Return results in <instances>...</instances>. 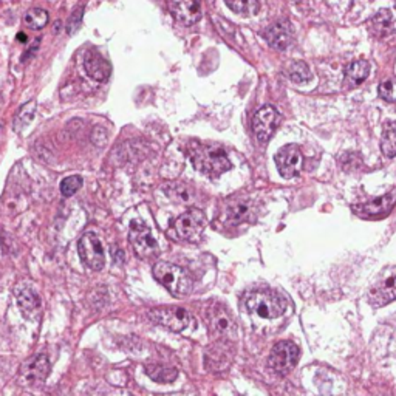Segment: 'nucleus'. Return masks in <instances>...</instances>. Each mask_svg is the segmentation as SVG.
Segmentation results:
<instances>
[{
	"label": "nucleus",
	"mask_w": 396,
	"mask_h": 396,
	"mask_svg": "<svg viewBox=\"0 0 396 396\" xmlns=\"http://www.w3.org/2000/svg\"><path fill=\"white\" fill-rule=\"evenodd\" d=\"M396 203V194H385L379 198H373L362 204H356L354 211L361 217H381L390 212Z\"/></svg>",
	"instance_id": "dca6fc26"
},
{
	"label": "nucleus",
	"mask_w": 396,
	"mask_h": 396,
	"mask_svg": "<svg viewBox=\"0 0 396 396\" xmlns=\"http://www.w3.org/2000/svg\"><path fill=\"white\" fill-rule=\"evenodd\" d=\"M154 277L173 296H185L192 290V280L189 274L183 268L169 262H158L154 266Z\"/></svg>",
	"instance_id": "f03ea898"
},
{
	"label": "nucleus",
	"mask_w": 396,
	"mask_h": 396,
	"mask_svg": "<svg viewBox=\"0 0 396 396\" xmlns=\"http://www.w3.org/2000/svg\"><path fill=\"white\" fill-rule=\"evenodd\" d=\"M84 68L85 73L98 82L107 81L110 75H112V67H110L109 61L94 50H89L85 53Z\"/></svg>",
	"instance_id": "2eb2a0df"
},
{
	"label": "nucleus",
	"mask_w": 396,
	"mask_h": 396,
	"mask_svg": "<svg viewBox=\"0 0 396 396\" xmlns=\"http://www.w3.org/2000/svg\"><path fill=\"white\" fill-rule=\"evenodd\" d=\"M292 37H295V30H292V25L288 20L276 22L274 25L265 31V39L269 47L279 51L288 49L292 44Z\"/></svg>",
	"instance_id": "4468645a"
},
{
	"label": "nucleus",
	"mask_w": 396,
	"mask_h": 396,
	"mask_svg": "<svg viewBox=\"0 0 396 396\" xmlns=\"http://www.w3.org/2000/svg\"><path fill=\"white\" fill-rule=\"evenodd\" d=\"M50 373V362L45 354H36L22 364L19 383L25 387L41 385Z\"/></svg>",
	"instance_id": "6e6552de"
},
{
	"label": "nucleus",
	"mask_w": 396,
	"mask_h": 396,
	"mask_svg": "<svg viewBox=\"0 0 396 396\" xmlns=\"http://www.w3.org/2000/svg\"><path fill=\"white\" fill-rule=\"evenodd\" d=\"M166 192L181 203L192 202V191L191 187H187L186 185H171L168 189H166Z\"/></svg>",
	"instance_id": "cd10ccee"
},
{
	"label": "nucleus",
	"mask_w": 396,
	"mask_h": 396,
	"mask_svg": "<svg viewBox=\"0 0 396 396\" xmlns=\"http://www.w3.org/2000/svg\"><path fill=\"white\" fill-rule=\"evenodd\" d=\"M149 318L156 322L158 326H163L177 333L186 330L192 322V316L185 308L180 307L155 308V310L149 313Z\"/></svg>",
	"instance_id": "0eeeda50"
},
{
	"label": "nucleus",
	"mask_w": 396,
	"mask_h": 396,
	"mask_svg": "<svg viewBox=\"0 0 396 396\" xmlns=\"http://www.w3.org/2000/svg\"><path fill=\"white\" fill-rule=\"evenodd\" d=\"M129 240L133 247L135 254L140 259H154L158 256V243L154 239L152 233L147 225L142 223L140 220H133L130 223V234Z\"/></svg>",
	"instance_id": "20e7f679"
},
{
	"label": "nucleus",
	"mask_w": 396,
	"mask_h": 396,
	"mask_svg": "<svg viewBox=\"0 0 396 396\" xmlns=\"http://www.w3.org/2000/svg\"><path fill=\"white\" fill-rule=\"evenodd\" d=\"M396 300V277L385 280L381 287L370 292V304L373 307H384Z\"/></svg>",
	"instance_id": "6ab92c4d"
},
{
	"label": "nucleus",
	"mask_w": 396,
	"mask_h": 396,
	"mask_svg": "<svg viewBox=\"0 0 396 396\" xmlns=\"http://www.w3.org/2000/svg\"><path fill=\"white\" fill-rule=\"evenodd\" d=\"M82 13H84V8L81 6V8H79V10H78V13H75L73 16H71V20H70V25H68V31H70V33H73V31L78 30L79 23H81V20H82Z\"/></svg>",
	"instance_id": "7c9ffc66"
},
{
	"label": "nucleus",
	"mask_w": 396,
	"mask_h": 396,
	"mask_svg": "<svg viewBox=\"0 0 396 396\" xmlns=\"http://www.w3.org/2000/svg\"><path fill=\"white\" fill-rule=\"evenodd\" d=\"M82 178L79 177V175H71V177H67L62 180V183H61V192L64 197H71V195H75L79 189H81L82 186Z\"/></svg>",
	"instance_id": "c85d7f7f"
},
{
	"label": "nucleus",
	"mask_w": 396,
	"mask_h": 396,
	"mask_svg": "<svg viewBox=\"0 0 396 396\" xmlns=\"http://www.w3.org/2000/svg\"><path fill=\"white\" fill-rule=\"evenodd\" d=\"M172 18L185 27H192L202 19L200 0H168Z\"/></svg>",
	"instance_id": "f8f14e48"
},
{
	"label": "nucleus",
	"mask_w": 396,
	"mask_h": 396,
	"mask_svg": "<svg viewBox=\"0 0 396 396\" xmlns=\"http://www.w3.org/2000/svg\"><path fill=\"white\" fill-rule=\"evenodd\" d=\"M146 373L150 379H154L155 383L160 384H169L173 383L178 376L177 369L172 367H166V366H147L146 367Z\"/></svg>",
	"instance_id": "4be33fe9"
},
{
	"label": "nucleus",
	"mask_w": 396,
	"mask_h": 396,
	"mask_svg": "<svg viewBox=\"0 0 396 396\" xmlns=\"http://www.w3.org/2000/svg\"><path fill=\"white\" fill-rule=\"evenodd\" d=\"M370 28L378 36H385L396 30V13L389 8L379 10L370 20Z\"/></svg>",
	"instance_id": "a211bd4d"
},
{
	"label": "nucleus",
	"mask_w": 396,
	"mask_h": 396,
	"mask_svg": "<svg viewBox=\"0 0 396 396\" xmlns=\"http://www.w3.org/2000/svg\"><path fill=\"white\" fill-rule=\"evenodd\" d=\"M381 150L385 156H396V123H385L381 138Z\"/></svg>",
	"instance_id": "5701e85b"
},
{
	"label": "nucleus",
	"mask_w": 396,
	"mask_h": 396,
	"mask_svg": "<svg viewBox=\"0 0 396 396\" xmlns=\"http://www.w3.org/2000/svg\"><path fill=\"white\" fill-rule=\"evenodd\" d=\"M276 163L283 178H295L304 169V155L297 146H285L276 155Z\"/></svg>",
	"instance_id": "9d476101"
},
{
	"label": "nucleus",
	"mask_w": 396,
	"mask_h": 396,
	"mask_svg": "<svg viewBox=\"0 0 396 396\" xmlns=\"http://www.w3.org/2000/svg\"><path fill=\"white\" fill-rule=\"evenodd\" d=\"M36 109H37V106L35 101H31V102H28V104L22 106L19 109V112L16 113V118H14L16 130H20L22 128H25L27 124L31 123V120H33L36 115Z\"/></svg>",
	"instance_id": "a878e982"
},
{
	"label": "nucleus",
	"mask_w": 396,
	"mask_h": 396,
	"mask_svg": "<svg viewBox=\"0 0 396 396\" xmlns=\"http://www.w3.org/2000/svg\"><path fill=\"white\" fill-rule=\"evenodd\" d=\"M247 307L251 313L259 314L260 318L276 319L285 313L287 302L273 291H254L247 299Z\"/></svg>",
	"instance_id": "7ed1b4c3"
},
{
	"label": "nucleus",
	"mask_w": 396,
	"mask_h": 396,
	"mask_svg": "<svg viewBox=\"0 0 396 396\" xmlns=\"http://www.w3.org/2000/svg\"><path fill=\"white\" fill-rule=\"evenodd\" d=\"M208 323L209 328L212 330L214 335H217L218 338L223 339H235L237 335V326L234 319L231 318V314L226 311L225 307L221 305H214L211 310H208Z\"/></svg>",
	"instance_id": "9b49d317"
},
{
	"label": "nucleus",
	"mask_w": 396,
	"mask_h": 396,
	"mask_svg": "<svg viewBox=\"0 0 396 396\" xmlns=\"http://www.w3.org/2000/svg\"><path fill=\"white\" fill-rule=\"evenodd\" d=\"M0 102H2V97H0Z\"/></svg>",
	"instance_id": "72a5a7b5"
},
{
	"label": "nucleus",
	"mask_w": 396,
	"mask_h": 396,
	"mask_svg": "<svg viewBox=\"0 0 396 396\" xmlns=\"http://www.w3.org/2000/svg\"><path fill=\"white\" fill-rule=\"evenodd\" d=\"M299 347L290 340H282L276 344L269 354L268 366L277 375H287L299 361Z\"/></svg>",
	"instance_id": "423d86ee"
},
{
	"label": "nucleus",
	"mask_w": 396,
	"mask_h": 396,
	"mask_svg": "<svg viewBox=\"0 0 396 396\" xmlns=\"http://www.w3.org/2000/svg\"><path fill=\"white\" fill-rule=\"evenodd\" d=\"M225 4L231 8V10L240 16H254L260 10L259 0H225Z\"/></svg>",
	"instance_id": "b1692460"
},
{
	"label": "nucleus",
	"mask_w": 396,
	"mask_h": 396,
	"mask_svg": "<svg viewBox=\"0 0 396 396\" xmlns=\"http://www.w3.org/2000/svg\"><path fill=\"white\" fill-rule=\"evenodd\" d=\"M78 252L81 257L82 264L93 269V271H101L106 265V254L104 248L99 237L93 233H87L81 237V240L78 242Z\"/></svg>",
	"instance_id": "39448f33"
},
{
	"label": "nucleus",
	"mask_w": 396,
	"mask_h": 396,
	"mask_svg": "<svg viewBox=\"0 0 396 396\" xmlns=\"http://www.w3.org/2000/svg\"><path fill=\"white\" fill-rule=\"evenodd\" d=\"M23 22L31 30H41L49 22V13L42 10V8H31L27 11L25 18H23Z\"/></svg>",
	"instance_id": "393cba45"
},
{
	"label": "nucleus",
	"mask_w": 396,
	"mask_h": 396,
	"mask_svg": "<svg viewBox=\"0 0 396 396\" xmlns=\"http://www.w3.org/2000/svg\"><path fill=\"white\" fill-rule=\"evenodd\" d=\"M173 226H175V231L181 239L187 242H197L200 239L206 226V216L200 209H191L185 212L183 216H180Z\"/></svg>",
	"instance_id": "1a4fd4ad"
},
{
	"label": "nucleus",
	"mask_w": 396,
	"mask_h": 396,
	"mask_svg": "<svg viewBox=\"0 0 396 396\" xmlns=\"http://www.w3.org/2000/svg\"><path fill=\"white\" fill-rule=\"evenodd\" d=\"M288 76L295 82H307L311 78V71L305 62L295 61L288 67Z\"/></svg>",
	"instance_id": "bb28decb"
},
{
	"label": "nucleus",
	"mask_w": 396,
	"mask_h": 396,
	"mask_svg": "<svg viewBox=\"0 0 396 396\" xmlns=\"http://www.w3.org/2000/svg\"><path fill=\"white\" fill-rule=\"evenodd\" d=\"M228 217L234 223H242L245 220H251L254 217V208L248 200H234L228 208Z\"/></svg>",
	"instance_id": "412c9836"
},
{
	"label": "nucleus",
	"mask_w": 396,
	"mask_h": 396,
	"mask_svg": "<svg viewBox=\"0 0 396 396\" xmlns=\"http://www.w3.org/2000/svg\"><path fill=\"white\" fill-rule=\"evenodd\" d=\"M290 2H292V4H300V2H302V0H290Z\"/></svg>",
	"instance_id": "473e14b6"
},
{
	"label": "nucleus",
	"mask_w": 396,
	"mask_h": 396,
	"mask_svg": "<svg viewBox=\"0 0 396 396\" xmlns=\"http://www.w3.org/2000/svg\"><path fill=\"white\" fill-rule=\"evenodd\" d=\"M277 121H279V113H277L276 107L273 106H264L254 115L252 129H254L256 137L260 142H266L273 137V133L277 128Z\"/></svg>",
	"instance_id": "ddd939ff"
},
{
	"label": "nucleus",
	"mask_w": 396,
	"mask_h": 396,
	"mask_svg": "<svg viewBox=\"0 0 396 396\" xmlns=\"http://www.w3.org/2000/svg\"><path fill=\"white\" fill-rule=\"evenodd\" d=\"M18 304L23 318L28 321H36L41 311V297L31 287L18 288Z\"/></svg>",
	"instance_id": "f3484780"
},
{
	"label": "nucleus",
	"mask_w": 396,
	"mask_h": 396,
	"mask_svg": "<svg viewBox=\"0 0 396 396\" xmlns=\"http://www.w3.org/2000/svg\"><path fill=\"white\" fill-rule=\"evenodd\" d=\"M19 39H20V41H27V36H23V35H19Z\"/></svg>",
	"instance_id": "2f4dec72"
},
{
	"label": "nucleus",
	"mask_w": 396,
	"mask_h": 396,
	"mask_svg": "<svg viewBox=\"0 0 396 396\" xmlns=\"http://www.w3.org/2000/svg\"><path fill=\"white\" fill-rule=\"evenodd\" d=\"M379 97L389 102H396V79H387L379 85Z\"/></svg>",
	"instance_id": "c756f323"
},
{
	"label": "nucleus",
	"mask_w": 396,
	"mask_h": 396,
	"mask_svg": "<svg viewBox=\"0 0 396 396\" xmlns=\"http://www.w3.org/2000/svg\"><path fill=\"white\" fill-rule=\"evenodd\" d=\"M369 73H370V64L366 59L354 61L345 68V81L348 85L356 87L366 81Z\"/></svg>",
	"instance_id": "aec40b11"
},
{
	"label": "nucleus",
	"mask_w": 396,
	"mask_h": 396,
	"mask_svg": "<svg viewBox=\"0 0 396 396\" xmlns=\"http://www.w3.org/2000/svg\"><path fill=\"white\" fill-rule=\"evenodd\" d=\"M187 154L191 156L194 168L212 178L231 169V161H229L225 149L212 144V142L194 141L189 146Z\"/></svg>",
	"instance_id": "f257e3e1"
}]
</instances>
